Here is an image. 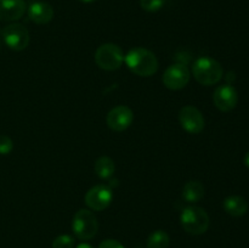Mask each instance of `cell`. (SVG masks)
Masks as SVG:
<instances>
[{"label": "cell", "instance_id": "1", "mask_svg": "<svg viewBox=\"0 0 249 248\" xmlns=\"http://www.w3.org/2000/svg\"><path fill=\"white\" fill-rule=\"evenodd\" d=\"M126 67L139 77H151L158 71V60L155 53L145 48H134L124 57Z\"/></svg>", "mask_w": 249, "mask_h": 248}, {"label": "cell", "instance_id": "2", "mask_svg": "<svg viewBox=\"0 0 249 248\" xmlns=\"http://www.w3.org/2000/svg\"><path fill=\"white\" fill-rule=\"evenodd\" d=\"M224 70L220 62L212 57L197 58L192 66V75L202 85H214L223 78Z\"/></svg>", "mask_w": 249, "mask_h": 248}, {"label": "cell", "instance_id": "3", "mask_svg": "<svg viewBox=\"0 0 249 248\" xmlns=\"http://www.w3.org/2000/svg\"><path fill=\"white\" fill-rule=\"evenodd\" d=\"M180 224L187 233L198 236L208 230L211 219L206 209L197 206H190L182 209L180 214Z\"/></svg>", "mask_w": 249, "mask_h": 248}, {"label": "cell", "instance_id": "4", "mask_svg": "<svg viewBox=\"0 0 249 248\" xmlns=\"http://www.w3.org/2000/svg\"><path fill=\"white\" fill-rule=\"evenodd\" d=\"M123 50L121 46L113 43H106L100 45L95 51V62L104 71H117L124 62Z\"/></svg>", "mask_w": 249, "mask_h": 248}, {"label": "cell", "instance_id": "5", "mask_svg": "<svg viewBox=\"0 0 249 248\" xmlns=\"http://www.w3.org/2000/svg\"><path fill=\"white\" fill-rule=\"evenodd\" d=\"M72 230L79 240H91L99 230L97 218L90 209H79L73 216Z\"/></svg>", "mask_w": 249, "mask_h": 248}, {"label": "cell", "instance_id": "6", "mask_svg": "<svg viewBox=\"0 0 249 248\" xmlns=\"http://www.w3.org/2000/svg\"><path fill=\"white\" fill-rule=\"evenodd\" d=\"M2 40L9 49L22 51L29 45V32L23 24L11 23L2 29Z\"/></svg>", "mask_w": 249, "mask_h": 248}, {"label": "cell", "instance_id": "7", "mask_svg": "<svg viewBox=\"0 0 249 248\" xmlns=\"http://www.w3.org/2000/svg\"><path fill=\"white\" fill-rule=\"evenodd\" d=\"M84 201L90 211H105L113 201V191L111 187L105 184L95 185L85 194Z\"/></svg>", "mask_w": 249, "mask_h": 248}, {"label": "cell", "instance_id": "8", "mask_svg": "<svg viewBox=\"0 0 249 248\" xmlns=\"http://www.w3.org/2000/svg\"><path fill=\"white\" fill-rule=\"evenodd\" d=\"M191 72L184 63H174L165 70L163 74V84L169 90H181L189 84Z\"/></svg>", "mask_w": 249, "mask_h": 248}, {"label": "cell", "instance_id": "9", "mask_svg": "<svg viewBox=\"0 0 249 248\" xmlns=\"http://www.w3.org/2000/svg\"><path fill=\"white\" fill-rule=\"evenodd\" d=\"M179 122L185 131L189 134H199L204 129V117L195 106H184L179 112Z\"/></svg>", "mask_w": 249, "mask_h": 248}, {"label": "cell", "instance_id": "10", "mask_svg": "<svg viewBox=\"0 0 249 248\" xmlns=\"http://www.w3.org/2000/svg\"><path fill=\"white\" fill-rule=\"evenodd\" d=\"M134 121V113L131 108L124 105H119L112 108L107 114V125L111 130L121 133L126 130L131 125Z\"/></svg>", "mask_w": 249, "mask_h": 248}, {"label": "cell", "instance_id": "11", "mask_svg": "<svg viewBox=\"0 0 249 248\" xmlns=\"http://www.w3.org/2000/svg\"><path fill=\"white\" fill-rule=\"evenodd\" d=\"M213 101L216 108L221 112H230L238 102V95L235 88L230 84L220 85L213 94Z\"/></svg>", "mask_w": 249, "mask_h": 248}, {"label": "cell", "instance_id": "12", "mask_svg": "<svg viewBox=\"0 0 249 248\" xmlns=\"http://www.w3.org/2000/svg\"><path fill=\"white\" fill-rule=\"evenodd\" d=\"M26 10L24 0H0V21H17L23 16Z\"/></svg>", "mask_w": 249, "mask_h": 248}, {"label": "cell", "instance_id": "13", "mask_svg": "<svg viewBox=\"0 0 249 248\" xmlns=\"http://www.w3.org/2000/svg\"><path fill=\"white\" fill-rule=\"evenodd\" d=\"M28 17L36 24H46L53 18V9L45 1H34L28 7Z\"/></svg>", "mask_w": 249, "mask_h": 248}, {"label": "cell", "instance_id": "14", "mask_svg": "<svg viewBox=\"0 0 249 248\" xmlns=\"http://www.w3.org/2000/svg\"><path fill=\"white\" fill-rule=\"evenodd\" d=\"M224 211L231 216H242L247 213L248 203L241 196H229L224 199Z\"/></svg>", "mask_w": 249, "mask_h": 248}, {"label": "cell", "instance_id": "15", "mask_svg": "<svg viewBox=\"0 0 249 248\" xmlns=\"http://www.w3.org/2000/svg\"><path fill=\"white\" fill-rule=\"evenodd\" d=\"M204 196V186L201 181L192 180L182 187V198L189 203H197Z\"/></svg>", "mask_w": 249, "mask_h": 248}, {"label": "cell", "instance_id": "16", "mask_svg": "<svg viewBox=\"0 0 249 248\" xmlns=\"http://www.w3.org/2000/svg\"><path fill=\"white\" fill-rule=\"evenodd\" d=\"M94 170L95 174L100 179H109L116 172V164H114L112 158L107 157V156H101V157L95 160Z\"/></svg>", "mask_w": 249, "mask_h": 248}, {"label": "cell", "instance_id": "17", "mask_svg": "<svg viewBox=\"0 0 249 248\" xmlns=\"http://www.w3.org/2000/svg\"><path fill=\"white\" fill-rule=\"evenodd\" d=\"M170 238L165 231L156 230L148 236L147 248H168L169 247Z\"/></svg>", "mask_w": 249, "mask_h": 248}, {"label": "cell", "instance_id": "18", "mask_svg": "<svg viewBox=\"0 0 249 248\" xmlns=\"http://www.w3.org/2000/svg\"><path fill=\"white\" fill-rule=\"evenodd\" d=\"M53 248H74V238L71 235H60L53 240Z\"/></svg>", "mask_w": 249, "mask_h": 248}, {"label": "cell", "instance_id": "19", "mask_svg": "<svg viewBox=\"0 0 249 248\" xmlns=\"http://www.w3.org/2000/svg\"><path fill=\"white\" fill-rule=\"evenodd\" d=\"M165 0H140V6L147 12H157L164 6Z\"/></svg>", "mask_w": 249, "mask_h": 248}, {"label": "cell", "instance_id": "20", "mask_svg": "<svg viewBox=\"0 0 249 248\" xmlns=\"http://www.w3.org/2000/svg\"><path fill=\"white\" fill-rule=\"evenodd\" d=\"M14 150V142L7 135H0V155H9Z\"/></svg>", "mask_w": 249, "mask_h": 248}, {"label": "cell", "instance_id": "21", "mask_svg": "<svg viewBox=\"0 0 249 248\" xmlns=\"http://www.w3.org/2000/svg\"><path fill=\"white\" fill-rule=\"evenodd\" d=\"M99 248H125L123 245H122L119 241L112 240V238H108V240H105L100 243Z\"/></svg>", "mask_w": 249, "mask_h": 248}, {"label": "cell", "instance_id": "22", "mask_svg": "<svg viewBox=\"0 0 249 248\" xmlns=\"http://www.w3.org/2000/svg\"><path fill=\"white\" fill-rule=\"evenodd\" d=\"M75 248H94L91 245H89V243H80V245H78Z\"/></svg>", "mask_w": 249, "mask_h": 248}, {"label": "cell", "instance_id": "23", "mask_svg": "<svg viewBox=\"0 0 249 248\" xmlns=\"http://www.w3.org/2000/svg\"><path fill=\"white\" fill-rule=\"evenodd\" d=\"M245 164L249 168V151L246 153V156H245Z\"/></svg>", "mask_w": 249, "mask_h": 248}, {"label": "cell", "instance_id": "24", "mask_svg": "<svg viewBox=\"0 0 249 248\" xmlns=\"http://www.w3.org/2000/svg\"><path fill=\"white\" fill-rule=\"evenodd\" d=\"M79 1L85 2V4H90V2H94V1H96V0H79Z\"/></svg>", "mask_w": 249, "mask_h": 248}]
</instances>
